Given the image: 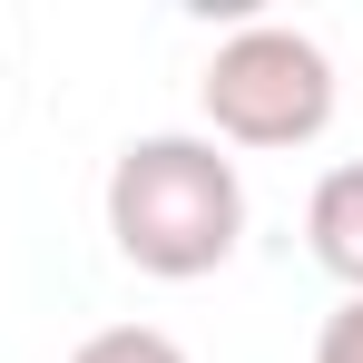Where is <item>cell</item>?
I'll use <instances>...</instances> for the list:
<instances>
[{
  "mask_svg": "<svg viewBox=\"0 0 363 363\" xmlns=\"http://www.w3.org/2000/svg\"><path fill=\"white\" fill-rule=\"evenodd\" d=\"M108 245L157 285H196L245 245V177L216 138H128L108 167Z\"/></svg>",
  "mask_w": 363,
  "mask_h": 363,
  "instance_id": "1",
  "label": "cell"
},
{
  "mask_svg": "<svg viewBox=\"0 0 363 363\" xmlns=\"http://www.w3.org/2000/svg\"><path fill=\"white\" fill-rule=\"evenodd\" d=\"M314 363H363V295H344L314 334Z\"/></svg>",
  "mask_w": 363,
  "mask_h": 363,
  "instance_id": "5",
  "label": "cell"
},
{
  "mask_svg": "<svg viewBox=\"0 0 363 363\" xmlns=\"http://www.w3.org/2000/svg\"><path fill=\"white\" fill-rule=\"evenodd\" d=\"M69 363H186V344H177V334H157V324H99Z\"/></svg>",
  "mask_w": 363,
  "mask_h": 363,
  "instance_id": "4",
  "label": "cell"
},
{
  "mask_svg": "<svg viewBox=\"0 0 363 363\" xmlns=\"http://www.w3.org/2000/svg\"><path fill=\"white\" fill-rule=\"evenodd\" d=\"M304 245H314V265H324L344 295H363V157H344V167L314 177V196H304Z\"/></svg>",
  "mask_w": 363,
  "mask_h": 363,
  "instance_id": "3",
  "label": "cell"
},
{
  "mask_svg": "<svg viewBox=\"0 0 363 363\" xmlns=\"http://www.w3.org/2000/svg\"><path fill=\"white\" fill-rule=\"evenodd\" d=\"M196 99H206V138L216 147H314L334 128L344 89H334L324 40H304L285 20H245L236 40L206 60Z\"/></svg>",
  "mask_w": 363,
  "mask_h": 363,
  "instance_id": "2",
  "label": "cell"
}]
</instances>
